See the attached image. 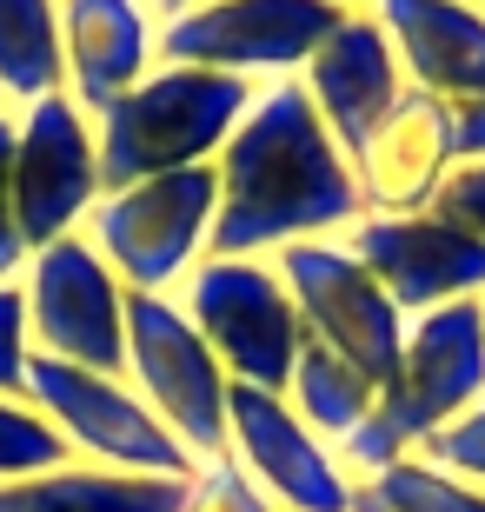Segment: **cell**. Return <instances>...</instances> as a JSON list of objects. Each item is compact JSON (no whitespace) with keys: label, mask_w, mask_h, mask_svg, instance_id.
<instances>
[{"label":"cell","mask_w":485,"mask_h":512,"mask_svg":"<svg viewBox=\"0 0 485 512\" xmlns=\"http://www.w3.org/2000/svg\"><path fill=\"white\" fill-rule=\"evenodd\" d=\"M27 360H34V340H27V286L0 280V399H27Z\"/></svg>","instance_id":"25"},{"label":"cell","mask_w":485,"mask_h":512,"mask_svg":"<svg viewBox=\"0 0 485 512\" xmlns=\"http://www.w3.org/2000/svg\"><path fill=\"white\" fill-rule=\"evenodd\" d=\"M27 340L47 360L127 380V286L94 253L87 233H67L27 260Z\"/></svg>","instance_id":"10"},{"label":"cell","mask_w":485,"mask_h":512,"mask_svg":"<svg viewBox=\"0 0 485 512\" xmlns=\"http://www.w3.org/2000/svg\"><path fill=\"white\" fill-rule=\"evenodd\" d=\"M180 512H280V506L240 473V459L226 453V459H213V466H200V479L187 486V506Z\"/></svg>","instance_id":"24"},{"label":"cell","mask_w":485,"mask_h":512,"mask_svg":"<svg viewBox=\"0 0 485 512\" xmlns=\"http://www.w3.org/2000/svg\"><path fill=\"white\" fill-rule=\"evenodd\" d=\"M140 7H160V20H180L193 7H213V0H140Z\"/></svg>","instance_id":"28"},{"label":"cell","mask_w":485,"mask_h":512,"mask_svg":"<svg viewBox=\"0 0 485 512\" xmlns=\"http://www.w3.org/2000/svg\"><path fill=\"white\" fill-rule=\"evenodd\" d=\"M47 94H67L60 0H0V100L34 107Z\"/></svg>","instance_id":"19"},{"label":"cell","mask_w":485,"mask_h":512,"mask_svg":"<svg viewBox=\"0 0 485 512\" xmlns=\"http://www.w3.org/2000/svg\"><path fill=\"white\" fill-rule=\"evenodd\" d=\"M472 7H479V0H472Z\"/></svg>","instance_id":"31"},{"label":"cell","mask_w":485,"mask_h":512,"mask_svg":"<svg viewBox=\"0 0 485 512\" xmlns=\"http://www.w3.org/2000/svg\"><path fill=\"white\" fill-rule=\"evenodd\" d=\"M27 406H40V413L54 419V433L74 453H87L94 466H107V473L200 479V459L160 426V413L127 380H107V373H87V366L34 353L27 360Z\"/></svg>","instance_id":"7"},{"label":"cell","mask_w":485,"mask_h":512,"mask_svg":"<svg viewBox=\"0 0 485 512\" xmlns=\"http://www.w3.org/2000/svg\"><path fill=\"white\" fill-rule=\"evenodd\" d=\"M432 213L485 240V160H472V167H459V173H452L446 187H439V200H432Z\"/></svg>","instance_id":"27"},{"label":"cell","mask_w":485,"mask_h":512,"mask_svg":"<svg viewBox=\"0 0 485 512\" xmlns=\"http://www.w3.org/2000/svg\"><path fill=\"white\" fill-rule=\"evenodd\" d=\"M193 479H127L107 466H60L40 479H7L0 512H180Z\"/></svg>","instance_id":"18"},{"label":"cell","mask_w":485,"mask_h":512,"mask_svg":"<svg viewBox=\"0 0 485 512\" xmlns=\"http://www.w3.org/2000/svg\"><path fill=\"white\" fill-rule=\"evenodd\" d=\"M260 87L240 74H206V67H160L133 94H120L94 120L100 140V193L140 187L160 173L213 167Z\"/></svg>","instance_id":"2"},{"label":"cell","mask_w":485,"mask_h":512,"mask_svg":"<svg viewBox=\"0 0 485 512\" xmlns=\"http://www.w3.org/2000/svg\"><path fill=\"white\" fill-rule=\"evenodd\" d=\"M373 399L379 386L359 373V366H346L339 353H326L319 340L299 346V366H293V386H286V406H293L306 426H313L326 446H346V439L373 419Z\"/></svg>","instance_id":"20"},{"label":"cell","mask_w":485,"mask_h":512,"mask_svg":"<svg viewBox=\"0 0 485 512\" xmlns=\"http://www.w3.org/2000/svg\"><path fill=\"white\" fill-rule=\"evenodd\" d=\"M100 200V140L94 120L74 107V94L34 100L14 127V220L27 260L94 213Z\"/></svg>","instance_id":"11"},{"label":"cell","mask_w":485,"mask_h":512,"mask_svg":"<svg viewBox=\"0 0 485 512\" xmlns=\"http://www.w3.org/2000/svg\"><path fill=\"white\" fill-rule=\"evenodd\" d=\"M60 60L67 94L87 120H100L120 94L153 74V27L140 0H60Z\"/></svg>","instance_id":"17"},{"label":"cell","mask_w":485,"mask_h":512,"mask_svg":"<svg viewBox=\"0 0 485 512\" xmlns=\"http://www.w3.org/2000/svg\"><path fill=\"white\" fill-rule=\"evenodd\" d=\"M127 386L160 413V426L200 466L233 453V426H226L233 380L220 373L213 346L193 333V320L167 293H127Z\"/></svg>","instance_id":"6"},{"label":"cell","mask_w":485,"mask_h":512,"mask_svg":"<svg viewBox=\"0 0 485 512\" xmlns=\"http://www.w3.org/2000/svg\"><path fill=\"white\" fill-rule=\"evenodd\" d=\"M14 127H20V120L0 107V280H14L20 266H27L20 220H14Z\"/></svg>","instance_id":"26"},{"label":"cell","mask_w":485,"mask_h":512,"mask_svg":"<svg viewBox=\"0 0 485 512\" xmlns=\"http://www.w3.org/2000/svg\"><path fill=\"white\" fill-rule=\"evenodd\" d=\"M60 466H74V446L54 433V419L27 399H0V486L60 473Z\"/></svg>","instance_id":"21"},{"label":"cell","mask_w":485,"mask_h":512,"mask_svg":"<svg viewBox=\"0 0 485 512\" xmlns=\"http://www.w3.org/2000/svg\"><path fill=\"white\" fill-rule=\"evenodd\" d=\"M213 173H220V213L206 233L213 260H273L280 247L333 240L366 220L353 160L319 127V107L299 80H266Z\"/></svg>","instance_id":"1"},{"label":"cell","mask_w":485,"mask_h":512,"mask_svg":"<svg viewBox=\"0 0 485 512\" xmlns=\"http://www.w3.org/2000/svg\"><path fill=\"white\" fill-rule=\"evenodd\" d=\"M406 87L439 100H485V7L472 0H373Z\"/></svg>","instance_id":"16"},{"label":"cell","mask_w":485,"mask_h":512,"mask_svg":"<svg viewBox=\"0 0 485 512\" xmlns=\"http://www.w3.org/2000/svg\"><path fill=\"white\" fill-rule=\"evenodd\" d=\"M339 14H373V0H333Z\"/></svg>","instance_id":"30"},{"label":"cell","mask_w":485,"mask_h":512,"mask_svg":"<svg viewBox=\"0 0 485 512\" xmlns=\"http://www.w3.org/2000/svg\"><path fill=\"white\" fill-rule=\"evenodd\" d=\"M466 167L459 153V107L439 94L406 87L399 107L379 120V133L366 140V153L353 160L359 207L379 220H406V213H432L439 187Z\"/></svg>","instance_id":"14"},{"label":"cell","mask_w":485,"mask_h":512,"mask_svg":"<svg viewBox=\"0 0 485 512\" xmlns=\"http://www.w3.org/2000/svg\"><path fill=\"white\" fill-rule=\"evenodd\" d=\"M226 426H233L240 473L280 512H353V479L339 473L333 446H326L280 393L233 386V393H226Z\"/></svg>","instance_id":"13"},{"label":"cell","mask_w":485,"mask_h":512,"mask_svg":"<svg viewBox=\"0 0 485 512\" xmlns=\"http://www.w3.org/2000/svg\"><path fill=\"white\" fill-rule=\"evenodd\" d=\"M299 87L319 107V127L333 133V147L346 160H359L366 140L379 133V120L406 94V67L392 54L379 14H346L333 34L319 40V54L299 67Z\"/></svg>","instance_id":"15"},{"label":"cell","mask_w":485,"mask_h":512,"mask_svg":"<svg viewBox=\"0 0 485 512\" xmlns=\"http://www.w3.org/2000/svg\"><path fill=\"white\" fill-rule=\"evenodd\" d=\"M366 493L386 512H485L479 486H459V479H446L426 459H392L386 473L366 479Z\"/></svg>","instance_id":"22"},{"label":"cell","mask_w":485,"mask_h":512,"mask_svg":"<svg viewBox=\"0 0 485 512\" xmlns=\"http://www.w3.org/2000/svg\"><path fill=\"white\" fill-rule=\"evenodd\" d=\"M412 459H426V466H439L446 479L479 486V493H485V399H479V406H466L446 433H432Z\"/></svg>","instance_id":"23"},{"label":"cell","mask_w":485,"mask_h":512,"mask_svg":"<svg viewBox=\"0 0 485 512\" xmlns=\"http://www.w3.org/2000/svg\"><path fill=\"white\" fill-rule=\"evenodd\" d=\"M353 512H386V506H379V499L366 493V486H353Z\"/></svg>","instance_id":"29"},{"label":"cell","mask_w":485,"mask_h":512,"mask_svg":"<svg viewBox=\"0 0 485 512\" xmlns=\"http://www.w3.org/2000/svg\"><path fill=\"white\" fill-rule=\"evenodd\" d=\"M333 0H213L180 20H160V67H206L240 74L260 87V74L299 80V67L319 54V40L339 27Z\"/></svg>","instance_id":"9"},{"label":"cell","mask_w":485,"mask_h":512,"mask_svg":"<svg viewBox=\"0 0 485 512\" xmlns=\"http://www.w3.org/2000/svg\"><path fill=\"white\" fill-rule=\"evenodd\" d=\"M346 247L392 293L406 320H426L452 300H485V240L439 213H406V220L366 213L346 233Z\"/></svg>","instance_id":"12"},{"label":"cell","mask_w":485,"mask_h":512,"mask_svg":"<svg viewBox=\"0 0 485 512\" xmlns=\"http://www.w3.org/2000/svg\"><path fill=\"white\" fill-rule=\"evenodd\" d=\"M273 273H280L286 293H293L306 340H319L326 353L359 366L379 393L399 380L412 320L392 306L386 286L353 260L346 240H299V247H280L273 253Z\"/></svg>","instance_id":"8"},{"label":"cell","mask_w":485,"mask_h":512,"mask_svg":"<svg viewBox=\"0 0 485 512\" xmlns=\"http://www.w3.org/2000/svg\"><path fill=\"white\" fill-rule=\"evenodd\" d=\"M213 213H220V173L187 167L100 193L94 213L80 220V233L94 240V253L113 266V280L127 293H167L173 280H187L200 266Z\"/></svg>","instance_id":"5"},{"label":"cell","mask_w":485,"mask_h":512,"mask_svg":"<svg viewBox=\"0 0 485 512\" xmlns=\"http://www.w3.org/2000/svg\"><path fill=\"white\" fill-rule=\"evenodd\" d=\"M180 313L213 346V360L233 386H260V393L286 399L306 326H299V306L273 273V260H213L206 253L180 286Z\"/></svg>","instance_id":"4"},{"label":"cell","mask_w":485,"mask_h":512,"mask_svg":"<svg viewBox=\"0 0 485 512\" xmlns=\"http://www.w3.org/2000/svg\"><path fill=\"white\" fill-rule=\"evenodd\" d=\"M485 399V300H452L406 326L399 380L373 399V419L346 439V459L373 479L392 459H412L432 433Z\"/></svg>","instance_id":"3"}]
</instances>
